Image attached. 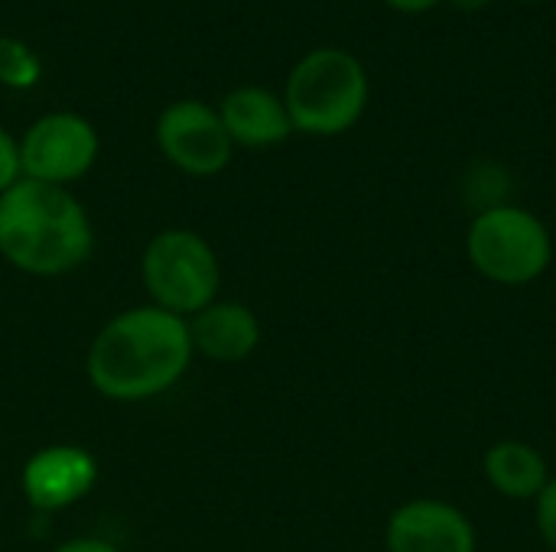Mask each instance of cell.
Segmentation results:
<instances>
[{
  "label": "cell",
  "mask_w": 556,
  "mask_h": 552,
  "mask_svg": "<svg viewBox=\"0 0 556 552\" xmlns=\"http://www.w3.org/2000/svg\"><path fill=\"white\" fill-rule=\"evenodd\" d=\"M391 10H397V13H427V10H433L440 0H384Z\"/></svg>",
  "instance_id": "cell-17"
},
{
  "label": "cell",
  "mask_w": 556,
  "mask_h": 552,
  "mask_svg": "<svg viewBox=\"0 0 556 552\" xmlns=\"http://www.w3.org/2000/svg\"><path fill=\"white\" fill-rule=\"evenodd\" d=\"M218 117H222L231 143L244 146V150L280 146L290 133H296L293 120L287 114L283 94H277L264 85L231 88L218 104Z\"/></svg>",
  "instance_id": "cell-11"
},
{
  "label": "cell",
  "mask_w": 556,
  "mask_h": 552,
  "mask_svg": "<svg viewBox=\"0 0 556 552\" xmlns=\"http://www.w3.org/2000/svg\"><path fill=\"white\" fill-rule=\"evenodd\" d=\"M192 358L186 319L147 303L111 316L98 329L88 345L85 371L104 400L143 403L173 390Z\"/></svg>",
  "instance_id": "cell-1"
},
{
  "label": "cell",
  "mask_w": 556,
  "mask_h": 552,
  "mask_svg": "<svg viewBox=\"0 0 556 552\" xmlns=\"http://www.w3.org/2000/svg\"><path fill=\"white\" fill-rule=\"evenodd\" d=\"M39 78H42V62L33 52V46L16 36H0V85L23 91L33 88Z\"/></svg>",
  "instance_id": "cell-13"
},
{
  "label": "cell",
  "mask_w": 556,
  "mask_h": 552,
  "mask_svg": "<svg viewBox=\"0 0 556 552\" xmlns=\"http://www.w3.org/2000/svg\"><path fill=\"white\" fill-rule=\"evenodd\" d=\"M534 527H538L544 547L556 552V475H551L544 491L534 498Z\"/></svg>",
  "instance_id": "cell-14"
},
{
  "label": "cell",
  "mask_w": 556,
  "mask_h": 552,
  "mask_svg": "<svg viewBox=\"0 0 556 552\" xmlns=\"http://www.w3.org/2000/svg\"><path fill=\"white\" fill-rule=\"evenodd\" d=\"M23 179V159H20V140L0 127V195L13 189Z\"/></svg>",
  "instance_id": "cell-15"
},
{
  "label": "cell",
  "mask_w": 556,
  "mask_h": 552,
  "mask_svg": "<svg viewBox=\"0 0 556 552\" xmlns=\"http://www.w3.org/2000/svg\"><path fill=\"white\" fill-rule=\"evenodd\" d=\"M101 153V137L94 124L75 111H49L36 117L20 137L23 179L72 185L91 172Z\"/></svg>",
  "instance_id": "cell-6"
},
{
  "label": "cell",
  "mask_w": 556,
  "mask_h": 552,
  "mask_svg": "<svg viewBox=\"0 0 556 552\" xmlns=\"http://www.w3.org/2000/svg\"><path fill=\"white\" fill-rule=\"evenodd\" d=\"M98 485V459L75 442H55L33 452L23 465L20 488L33 511L59 514L85 501Z\"/></svg>",
  "instance_id": "cell-9"
},
{
  "label": "cell",
  "mask_w": 556,
  "mask_h": 552,
  "mask_svg": "<svg viewBox=\"0 0 556 552\" xmlns=\"http://www.w3.org/2000/svg\"><path fill=\"white\" fill-rule=\"evenodd\" d=\"M52 552H121L114 543L101 540V537H75V540H65L59 543Z\"/></svg>",
  "instance_id": "cell-16"
},
{
  "label": "cell",
  "mask_w": 556,
  "mask_h": 552,
  "mask_svg": "<svg viewBox=\"0 0 556 552\" xmlns=\"http://www.w3.org/2000/svg\"><path fill=\"white\" fill-rule=\"evenodd\" d=\"M283 104L296 133L339 137L352 130L368 107V72L339 46L313 49L290 68Z\"/></svg>",
  "instance_id": "cell-3"
},
{
  "label": "cell",
  "mask_w": 556,
  "mask_h": 552,
  "mask_svg": "<svg viewBox=\"0 0 556 552\" xmlns=\"http://www.w3.org/2000/svg\"><path fill=\"white\" fill-rule=\"evenodd\" d=\"M140 280L150 306L179 319H192L218 299L222 264L215 247L199 231L166 228L143 247Z\"/></svg>",
  "instance_id": "cell-5"
},
{
  "label": "cell",
  "mask_w": 556,
  "mask_h": 552,
  "mask_svg": "<svg viewBox=\"0 0 556 552\" xmlns=\"http://www.w3.org/2000/svg\"><path fill=\"white\" fill-rule=\"evenodd\" d=\"M388 552H476L479 530L472 517L443 498H410L384 524Z\"/></svg>",
  "instance_id": "cell-8"
},
{
  "label": "cell",
  "mask_w": 556,
  "mask_h": 552,
  "mask_svg": "<svg viewBox=\"0 0 556 552\" xmlns=\"http://www.w3.org/2000/svg\"><path fill=\"white\" fill-rule=\"evenodd\" d=\"M554 218H556V202H554Z\"/></svg>",
  "instance_id": "cell-20"
},
{
  "label": "cell",
  "mask_w": 556,
  "mask_h": 552,
  "mask_svg": "<svg viewBox=\"0 0 556 552\" xmlns=\"http://www.w3.org/2000/svg\"><path fill=\"white\" fill-rule=\"evenodd\" d=\"M153 137L169 166L195 179L218 176L235 156V143L218 117V107L199 98H179L166 104L156 117Z\"/></svg>",
  "instance_id": "cell-7"
},
{
  "label": "cell",
  "mask_w": 556,
  "mask_h": 552,
  "mask_svg": "<svg viewBox=\"0 0 556 552\" xmlns=\"http://www.w3.org/2000/svg\"><path fill=\"white\" fill-rule=\"evenodd\" d=\"M192 351L215 364H241L248 361L264 338L261 319L248 303L215 299L192 319H186Z\"/></svg>",
  "instance_id": "cell-10"
},
{
  "label": "cell",
  "mask_w": 556,
  "mask_h": 552,
  "mask_svg": "<svg viewBox=\"0 0 556 552\" xmlns=\"http://www.w3.org/2000/svg\"><path fill=\"white\" fill-rule=\"evenodd\" d=\"M466 260L482 280L505 290H521L551 270L554 234L531 208L495 202L469 221Z\"/></svg>",
  "instance_id": "cell-4"
},
{
  "label": "cell",
  "mask_w": 556,
  "mask_h": 552,
  "mask_svg": "<svg viewBox=\"0 0 556 552\" xmlns=\"http://www.w3.org/2000/svg\"><path fill=\"white\" fill-rule=\"evenodd\" d=\"M94 251L85 205L65 185L20 179L0 195V257L29 277H65Z\"/></svg>",
  "instance_id": "cell-2"
},
{
  "label": "cell",
  "mask_w": 556,
  "mask_h": 552,
  "mask_svg": "<svg viewBox=\"0 0 556 552\" xmlns=\"http://www.w3.org/2000/svg\"><path fill=\"white\" fill-rule=\"evenodd\" d=\"M521 3H541V0H521Z\"/></svg>",
  "instance_id": "cell-19"
},
{
  "label": "cell",
  "mask_w": 556,
  "mask_h": 552,
  "mask_svg": "<svg viewBox=\"0 0 556 552\" xmlns=\"http://www.w3.org/2000/svg\"><path fill=\"white\" fill-rule=\"evenodd\" d=\"M482 478L498 498L534 504V498L551 482V465L538 446L525 439H498L482 455Z\"/></svg>",
  "instance_id": "cell-12"
},
{
  "label": "cell",
  "mask_w": 556,
  "mask_h": 552,
  "mask_svg": "<svg viewBox=\"0 0 556 552\" xmlns=\"http://www.w3.org/2000/svg\"><path fill=\"white\" fill-rule=\"evenodd\" d=\"M456 10H463V13H479V10H485L492 0H450Z\"/></svg>",
  "instance_id": "cell-18"
}]
</instances>
